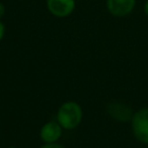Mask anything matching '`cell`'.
<instances>
[{"label": "cell", "instance_id": "cell-1", "mask_svg": "<svg viewBox=\"0 0 148 148\" xmlns=\"http://www.w3.org/2000/svg\"><path fill=\"white\" fill-rule=\"evenodd\" d=\"M83 111L78 103L68 101L59 107L56 114L57 122L64 130L76 129L82 122Z\"/></svg>", "mask_w": 148, "mask_h": 148}, {"label": "cell", "instance_id": "cell-2", "mask_svg": "<svg viewBox=\"0 0 148 148\" xmlns=\"http://www.w3.org/2000/svg\"><path fill=\"white\" fill-rule=\"evenodd\" d=\"M131 129L137 141L148 145V107L141 108L133 114Z\"/></svg>", "mask_w": 148, "mask_h": 148}, {"label": "cell", "instance_id": "cell-3", "mask_svg": "<svg viewBox=\"0 0 148 148\" xmlns=\"http://www.w3.org/2000/svg\"><path fill=\"white\" fill-rule=\"evenodd\" d=\"M47 9L58 18L68 17L76 8V0H47Z\"/></svg>", "mask_w": 148, "mask_h": 148}, {"label": "cell", "instance_id": "cell-4", "mask_svg": "<svg viewBox=\"0 0 148 148\" xmlns=\"http://www.w3.org/2000/svg\"><path fill=\"white\" fill-rule=\"evenodd\" d=\"M106 6L113 16L125 17L133 12L136 0H106Z\"/></svg>", "mask_w": 148, "mask_h": 148}, {"label": "cell", "instance_id": "cell-5", "mask_svg": "<svg viewBox=\"0 0 148 148\" xmlns=\"http://www.w3.org/2000/svg\"><path fill=\"white\" fill-rule=\"evenodd\" d=\"M63 130L57 121L47 122L40 130V138L44 143H56L62 137Z\"/></svg>", "mask_w": 148, "mask_h": 148}, {"label": "cell", "instance_id": "cell-6", "mask_svg": "<svg viewBox=\"0 0 148 148\" xmlns=\"http://www.w3.org/2000/svg\"><path fill=\"white\" fill-rule=\"evenodd\" d=\"M41 148H65V147L56 142V143H45Z\"/></svg>", "mask_w": 148, "mask_h": 148}, {"label": "cell", "instance_id": "cell-7", "mask_svg": "<svg viewBox=\"0 0 148 148\" xmlns=\"http://www.w3.org/2000/svg\"><path fill=\"white\" fill-rule=\"evenodd\" d=\"M5 31H6V29H5V25L2 23V21H0V42L2 41L3 38H4Z\"/></svg>", "mask_w": 148, "mask_h": 148}, {"label": "cell", "instance_id": "cell-8", "mask_svg": "<svg viewBox=\"0 0 148 148\" xmlns=\"http://www.w3.org/2000/svg\"><path fill=\"white\" fill-rule=\"evenodd\" d=\"M5 12H6V8H5V5L2 2H0V21L2 19V17L4 16Z\"/></svg>", "mask_w": 148, "mask_h": 148}, {"label": "cell", "instance_id": "cell-9", "mask_svg": "<svg viewBox=\"0 0 148 148\" xmlns=\"http://www.w3.org/2000/svg\"><path fill=\"white\" fill-rule=\"evenodd\" d=\"M143 9H144V13H145V14L148 16V0H146L145 3H144V7H143Z\"/></svg>", "mask_w": 148, "mask_h": 148}, {"label": "cell", "instance_id": "cell-10", "mask_svg": "<svg viewBox=\"0 0 148 148\" xmlns=\"http://www.w3.org/2000/svg\"><path fill=\"white\" fill-rule=\"evenodd\" d=\"M8 148H15V147H13V146H11V147H8Z\"/></svg>", "mask_w": 148, "mask_h": 148}]
</instances>
